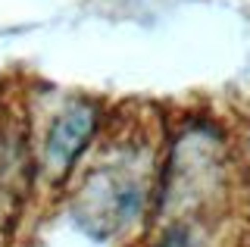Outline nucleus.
Wrapping results in <instances>:
<instances>
[{"instance_id":"nucleus-1","label":"nucleus","mask_w":250,"mask_h":247,"mask_svg":"<svg viewBox=\"0 0 250 247\" xmlns=\"http://www.w3.org/2000/svg\"><path fill=\"white\" fill-rule=\"evenodd\" d=\"M141 210V188L119 175L88 179L82 194L75 200V219L82 228H88L94 238H106L122 226H128L131 216Z\"/></svg>"},{"instance_id":"nucleus-4","label":"nucleus","mask_w":250,"mask_h":247,"mask_svg":"<svg viewBox=\"0 0 250 247\" xmlns=\"http://www.w3.org/2000/svg\"><path fill=\"white\" fill-rule=\"evenodd\" d=\"M153 247H191V235H188V228L175 226V228H169Z\"/></svg>"},{"instance_id":"nucleus-3","label":"nucleus","mask_w":250,"mask_h":247,"mask_svg":"<svg viewBox=\"0 0 250 247\" xmlns=\"http://www.w3.org/2000/svg\"><path fill=\"white\" fill-rule=\"evenodd\" d=\"M28 191V147L22 132H0V228L13 222Z\"/></svg>"},{"instance_id":"nucleus-2","label":"nucleus","mask_w":250,"mask_h":247,"mask_svg":"<svg viewBox=\"0 0 250 247\" xmlns=\"http://www.w3.org/2000/svg\"><path fill=\"white\" fill-rule=\"evenodd\" d=\"M97 132V106L94 103H69L57 119L44 141V163L57 179L75 166V160L88 150L91 138Z\"/></svg>"}]
</instances>
